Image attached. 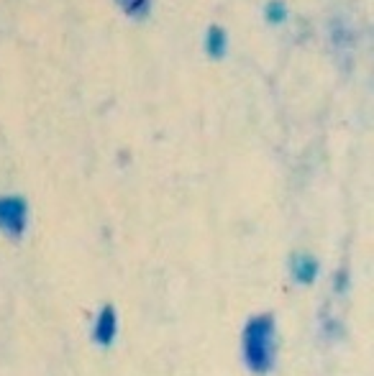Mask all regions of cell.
I'll return each instance as SVG.
<instances>
[{"label":"cell","mask_w":374,"mask_h":376,"mask_svg":"<svg viewBox=\"0 0 374 376\" xmlns=\"http://www.w3.org/2000/svg\"><path fill=\"white\" fill-rule=\"evenodd\" d=\"M279 353V333L277 318L272 312H256L241 328V361L249 374L266 376L277 366Z\"/></svg>","instance_id":"1"},{"label":"cell","mask_w":374,"mask_h":376,"mask_svg":"<svg viewBox=\"0 0 374 376\" xmlns=\"http://www.w3.org/2000/svg\"><path fill=\"white\" fill-rule=\"evenodd\" d=\"M29 231V203L21 195H0V233L10 241H21Z\"/></svg>","instance_id":"2"},{"label":"cell","mask_w":374,"mask_h":376,"mask_svg":"<svg viewBox=\"0 0 374 376\" xmlns=\"http://www.w3.org/2000/svg\"><path fill=\"white\" fill-rule=\"evenodd\" d=\"M119 333H121L119 308L113 302L100 305V310L95 312V320H92V343L98 348H113Z\"/></svg>","instance_id":"3"},{"label":"cell","mask_w":374,"mask_h":376,"mask_svg":"<svg viewBox=\"0 0 374 376\" xmlns=\"http://www.w3.org/2000/svg\"><path fill=\"white\" fill-rule=\"evenodd\" d=\"M318 274H321V264H318V259H315L313 253L297 251V253L290 256V277H292L295 284H300V287H313Z\"/></svg>","instance_id":"4"},{"label":"cell","mask_w":374,"mask_h":376,"mask_svg":"<svg viewBox=\"0 0 374 376\" xmlns=\"http://www.w3.org/2000/svg\"><path fill=\"white\" fill-rule=\"evenodd\" d=\"M226 44H228V36H226V31L221 29V26H210V29H208V36H205L208 57L223 59L226 57V49H228Z\"/></svg>","instance_id":"5"},{"label":"cell","mask_w":374,"mask_h":376,"mask_svg":"<svg viewBox=\"0 0 374 376\" xmlns=\"http://www.w3.org/2000/svg\"><path fill=\"white\" fill-rule=\"evenodd\" d=\"M321 333H323L325 340H341V338L346 336V328L338 318L323 315V318H321Z\"/></svg>","instance_id":"6"},{"label":"cell","mask_w":374,"mask_h":376,"mask_svg":"<svg viewBox=\"0 0 374 376\" xmlns=\"http://www.w3.org/2000/svg\"><path fill=\"white\" fill-rule=\"evenodd\" d=\"M116 3L123 8L126 16H131V18H136V21L144 18L149 13V5H151V0H116Z\"/></svg>","instance_id":"7"},{"label":"cell","mask_w":374,"mask_h":376,"mask_svg":"<svg viewBox=\"0 0 374 376\" xmlns=\"http://www.w3.org/2000/svg\"><path fill=\"white\" fill-rule=\"evenodd\" d=\"M349 287H351V271H349V266H341V269L334 274L331 290H334L336 294H346V292H349Z\"/></svg>","instance_id":"8"},{"label":"cell","mask_w":374,"mask_h":376,"mask_svg":"<svg viewBox=\"0 0 374 376\" xmlns=\"http://www.w3.org/2000/svg\"><path fill=\"white\" fill-rule=\"evenodd\" d=\"M285 16H287V8L282 0H272V3L266 5V21H269V23H282Z\"/></svg>","instance_id":"9"}]
</instances>
